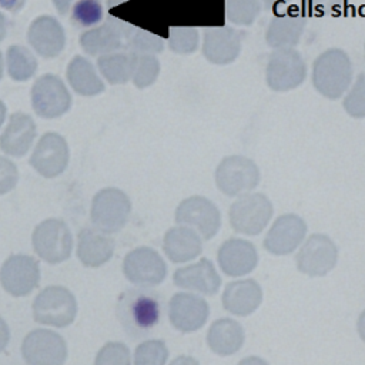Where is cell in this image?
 Returning <instances> with one entry per match:
<instances>
[{
  "mask_svg": "<svg viewBox=\"0 0 365 365\" xmlns=\"http://www.w3.org/2000/svg\"><path fill=\"white\" fill-rule=\"evenodd\" d=\"M4 118H6V106L0 101V127H1V124L4 121Z\"/></svg>",
  "mask_w": 365,
  "mask_h": 365,
  "instance_id": "49",
  "label": "cell"
},
{
  "mask_svg": "<svg viewBox=\"0 0 365 365\" xmlns=\"http://www.w3.org/2000/svg\"><path fill=\"white\" fill-rule=\"evenodd\" d=\"M34 137L36 124L33 118L23 113H14L0 135V148L9 155L21 157L30 150Z\"/></svg>",
  "mask_w": 365,
  "mask_h": 365,
  "instance_id": "27",
  "label": "cell"
},
{
  "mask_svg": "<svg viewBox=\"0 0 365 365\" xmlns=\"http://www.w3.org/2000/svg\"><path fill=\"white\" fill-rule=\"evenodd\" d=\"M262 1H264L265 7H274V6H277V4L288 3V1H291V0H262Z\"/></svg>",
  "mask_w": 365,
  "mask_h": 365,
  "instance_id": "48",
  "label": "cell"
},
{
  "mask_svg": "<svg viewBox=\"0 0 365 365\" xmlns=\"http://www.w3.org/2000/svg\"><path fill=\"white\" fill-rule=\"evenodd\" d=\"M274 215L271 200L262 192H245L238 195L228 210L231 228L242 235H258L269 224Z\"/></svg>",
  "mask_w": 365,
  "mask_h": 365,
  "instance_id": "3",
  "label": "cell"
},
{
  "mask_svg": "<svg viewBox=\"0 0 365 365\" xmlns=\"http://www.w3.org/2000/svg\"><path fill=\"white\" fill-rule=\"evenodd\" d=\"M307 19L298 13L274 16L265 30V41L272 48L295 47L305 30Z\"/></svg>",
  "mask_w": 365,
  "mask_h": 365,
  "instance_id": "28",
  "label": "cell"
},
{
  "mask_svg": "<svg viewBox=\"0 0 365 365\" xmlns=\"http://www.w3.org/2000/svg\"><path fill=\"white\" fill-rule=\"evenodd\" d=\"M130 351L124 344L110 342L97 355L96 365H128Z\"/></svg>",
  "mask_w": 365,
  "mask_h": 365,
  "instance_id": "39",
  "label": "cell"
},
{
  "mask_svg": "<svg viewBox=\"0 0 365 365\" xmlns=\"http://www.w3.org/2000/svg\"><path fill=\"white\" fill-rule=\"evenodd\" d=\"M24 6V0H0V7L9 11H19Z\"/></svg>",
  "mask_w": 365,
  "mask_h": 365,
  "instance_id": "42",
  "label": "cell"
},
{
  "mask_svg": "<svg viewBox=\"0 0 365 365\" xmlns=\"http://www.w3.org/2000/svg\"><path fill=\"white\" fill-rule=\"evenodd\" d=\"M259 11V0H225V17L237 26H251Z\"/></svg>",
  "mask_w": 365,
  "mask_h": 365,
  "instance_id": "34",
  "label": "cell"
},
{
  "mask_svg": "<svg viewBox=\"0 0 365 365\" xmlns=\"http://www.w3.org/2000/svg\"><path fill=\"white\" fill-rule=\"evenodd\" d=\"M168 359V348L161 339L141 342L134 352L135 365H164Z\"/></svg>",
  "mask_w": 365,
  "mask_h": 365,
  "instance_id": "36",
  "label": "cell"
},
{
  "mask_svg": "<svg viewBox=\"0 0 365 365\" xmlns=\"http://www.w3.org/2000/svg\"><path fill=\"white\" fill-rule=\"evenodd\" d=\"M97 66L103 77L110 84H124L131 80L133 70V53L114 51L103 54L97 60Z\"/></svg>",
  "mask_w": 365,
  "mask_h": 365,
  "instance_id": "30",
  "label": "cell"
},
{
  "mask_svg": "<svg viewBox=\"0 0 365 365\" xmlns=\"http://www.w3.org/2000/svg\"><path fill=\"white\" fill-rule=\"evenodd\" d=\"M311 9L318 11H332L335 7L341 6L344 0H302Z\"/></svg>",
  "mask_w": 365,
  "mask_h": 365,
  "instance_id": "41",
  "label": "cell"
},
{
  "mask_svg": "<svg viewBox=\"0 0 365 365\" xmlns=\"http://www.w3.org/2000/svg\"><path fill=\"white\" fill-rule=\"evenodd\" d=\"M215 185L227 197H238L252 191L261 178L258 165L248 157L232 154L224 157L215 168Z\"/></svg>",
  "mask_w": 365,
  "mask_h": 365,
  "instance_id": "4",
  "label": "cell"
},
{
  "mask_svg": "<svg viewBox=\"0 0 365 365\" xmlns=\"http://www.w3.org/2000/svg\"><path fill=\"white\" fill-rule=\"evenodd\" d=\"M173 365H188V364H194V365H197L198 362L195 361V359H192V358H188V356H180V358H175L173 362H171Z\"/></svg>",
  "mask_w": 365,
  "mask_h": 365,
  "instance_id": "46",
  "label": "cell"
},
{
  "mask_svg": "<svg viewBox=\"0 0 365 365\" xmlns=\"http://www.w3.org/2000/svg\"><path fill=\"white\" fill-rule=\"evenodd\" d=\"M208 317L210 305L200 294L181 291L170 298L168 319L171 325L182 334H192L201 329Z\"/></svg>",
  "mask_w": 365,
  "mask_h": 365,
  "instance_id": "13",
  "label": "cell"
},
{
  "mask_svg": "<svg viewBox=\"0 0 365 365\" xmlns=\"http://www.w3.org/2000/svg\"><path fill=\"white\" fill-rule=\"evenodd\" d=\"M307 222L294 212L279 215L268 228L264 238V248L272 255H288L298 250L307 237Z\"/></svg>",
  "mask_w": 365,
  "mask_h": 365,
  "instance_id": "14",
  "label": "cell"
},
{
  "mask_svg": "<svg viewBox=\"0 0 365 365\" xmlns=\"http://www.w3.org/2000/svg\"><path fill=\"white\" fill-rule=\"evenodd\" d=\"M19 180L17 167L10 160L0 157V195L11 191Z\"/></svg>",
  "mask_w": 365,
  "mask_h": 365,
  "instance_id": "40",
  "label": "cell"
},
{
  "mask_svg": "<svg viewBox=\"0 0 365 365\" xmlns=\"http://www.w3.org/2000/svg\"><path fill=\"white\" fill-rule=\"evenodd\" d=\"M40 281L38 262L30 255L9 257L0 268V284L13 297L30 294Z\"/></svg>",
  "mask_w": 365,
  "mask_h": 365,
  "instance_id": "17",
  "label": "cell"
},
{
  "mask_svg": "<svg viewBox=\"0 0 365 365\" xmlns=\"http://www.w3.org/2000/svg\"><path fill=\"white\" fill-rule=\"evenodd\" d=\"M68 157L66 140L57 133H46L34 147L30 165L43 177L53 178L66 170Z\"/></svg>",
  "mask_w": 365,
  "mask_h": 365,
  "instance_id": "20",
  "label": "cell"
},
{
  "mask_svg": "<svg viewBox=\"0 0 365 365\" xmlns=\"http://www.w3.org/2000/svg\"><path fill=\"white\" fill-rule=\"evenodd\" d=\"M307 77V64L294 47L274 48L265 66L267 86L274 91H289L299 87Z\"/></svg>",
  "mask_w": 365,
  "mask_h": 365,
  "instance_id": "5",
  "label": "cell"
},
{
  "mask_svg": "<svg viewBox=\"0 0 365 365\" xmlns=\"http://www.w3.org/2000/svg\"><path fill=\"white\" fill-rule=\"evenodd\" d=\"M31 244L41 259L48 264H60L70 257L73 238L63 221L50 218L34 228Z\"/></svg>",
  "mask_w": 365,
  "mask_h": 365,
  "instance_id": "10",
  "label": "cell"
},
{
  "mask_svg": "<svg viewBox=\"0 0 365 365\" xmlns=\"http://www.w3.org/2000/svg\"><path fill=\"white\" fill-rule=\"evenodd\" d=\"M201 235L187 225L177 224L163 238V251L174 264H185L197 259L202 251Z\"/></svg>",
  "mask_w": 365,
  "mask_h": 365,
  "instance_id": "24",
  "label": "cell"
},
{
  "mask_svg": "<svg viewBox=\"0 0 365 365\" xmlns=\"http://www.w3.org/2000/svg\"><path fill=\"white\" fill-rule=\"evenodd\" d=\"M134 26L108 19L106 23L84 31L80 37L83 50L90 56H103L127 48V41Z\"/></svg>",
  "mask_w": 365,
  "mask_h": 365,
  "instance_id": "15",
  "label": "cell"
},
{
  "mask_svg": "<svg viewBox=\"0 0 365 365\" xmlns=\"http://www.w3.org/2000/svg\"><path fill=\"white\" fill-rule=\"evenodd\" d=\"M177 224L187 225L197 231L202 240H211L221 227V212L218 207L204 195H190L175 208Z\"/></svg>",
  "mask_w": 365,
  "mask_h": 365,
  "instance_id": "9",
  "label": "cell"
},
{
  "mask_svg": "<svg viewBox=\"0 0 365 365\" xmlns=\"http://www.w3.org/2000/svg\"><path fill=\"white\" fill-rule=\"evenodd\" d=\"M115 315L131 338H143L151 332L161 317L157 294L147 289H127L117 301Z\"/></svg>",
  "mask_w": 365,
  "mask_h": 365,
  "instance_id": "1",
  "label": "cell"
},
{
  "mask_svg": "<svg viewBox=\"0 0 365 365\" xmlns=\"http://www.w3.org/2000/svg\"><path fill=\"white\" fill-rule=\"evenodd\" d=\"M9 339H10L9 327H7V324L3 321V318H0V352L6 348Z\"/></svg>",
  "mask_w": 365,
  "mask_h": 365,
  "instance_id": "43",
  "label": "cell"
},
{
  "mask_svg": "<svg viewBox=\"0 0 365 365\" xmlns=\"http://www.w3.org/2000/svg\"><path fill=\"white\" fill-rule=\"evenodd\" d=\"M31 107L43 118H56L66 114L71 106V96L54 74H43L31 87Z\"/></svg>",
  "mask_w": 365,
  "mask_h": 365,
  "instance_id": "12",
  "label": "cell"
},
{
  "mask_svg": "<svg viewBox=\"0 0 365 365\" xmlns=\"http://www.w3.org/2000/svg\"><path fill=\"white\" fill-rule=\"evenodd\" d=\"M217 261L222 274L232 278H241L257 268L258 251L251 241L231 237L220 245Z\"/></svg>",
  "mask_w": 365,
  "mask_h": 365,
  "instance_id": "19",
  "label": "cell"
},
{
  "mask_svg": "<svg viewBox=\"0 0 365 365\" xmlns=\"http://www.w3.org/2000/svg\"><path fill=\"white\" fill-rule=\"evenodd\" d=\"M295 264L299 272L308 277H324L338 262V248L325 234H311L298 247Z\"/></svg>",
  "mask_w": 365,
  "mask_h": 365,
  "instance_id": "8",
  "label": "cell"
},
{
  "mask_svg": "<svg viewBox=\"0 0 365 365\" xmlns=\"http://www.w3.org/2000/svg\"><path fill=\"white\" fill-rule=\"evenodd\" d=\"M160 68L161 66L155 56L133 53L131 80L137 88H145L154 84L160 74Z\"/></svg>",
  "mask_w": 365,
  "mask_h": 365,
  "instance_id": "32",
  "label": "cell"
},
{
  "mask_svg": "<svg viewBox=\"0 0 365 365\" xmlns=\"http://www.w3.org/2000/svg\"><path fill=\"white\" fill-rule=\"evenodd\" d=\"M131 201L125 192L118 188L100 190L91 202V221L96 228L113 234L120 231L128 221Z\"/></svg>",
  "mask_w": 365,
  "mask_h": 365,
  "instance_id": "7",
  "label": "cell"
},
{
  "mask_svg": "<svg viewBox=\"0 0 365 365\" xmlns=\"http://www.w3.org/2000/svg\"><path fill=\"white\" fill-rule=\"evenodd\" d=\"M342 107L352 118H365V74H359L346 96Z\"/></svg>",
  "mask_w": 365,
  "mask_h": 365,
  "instance_id": "38",
  "label": "cell"
},
{
  "mask_svg": "<svg viewBox=\"0 0 365 365\" xmlns=\"http://www.w3.org/2000/svg\"><path fill=\"white\" fill-rule=\"evenodd\" d=\"M124 277L141 288L155 287L167 277L164 258L150 247H138L130 251L123 261Z\"/></svg>",
  "mask_w": 365,
  "mask_h": 365,
  "instance_id": "11",
  "label": "cell"
},
{
  "mask_svg": "<svg viewBox=\"0 0 365 365\" xmlns=\"http://www.w3.org/2000/svg\"><path fill=\"white\" fill-rule=\"evenodd\" d=\"M167 44L177 54H191L200 46L198 29L194 26H173L168 30Z\"/></svg>",
  "mask_w": 365,
  "mask_h": 365,
  "instance_id": "33",
  "label": "cell"
},
{
  "mask_svg": "<svg viewBox=\"0 0 365 365\" xmlns=\"http://www.w3.org/2000/svg\"><path fill=\"white\" fill-rule=\"evenodd\" d=\"M30 46L43 57H57L66 44V34L61 24L51 16L34 19L27 31Z\"/></svg>",
  "mask_w": 365,
  "mask_h": 365,
  "instance_id": "23",
  "label": "cell"
},
{
  "mask_svg": "<svg viewBox=\"0 0 365 365\" xmlns=\"http://www.w3.org/2000/svg\"><path fill=\"white\" fill-rule=\"evenodd\" d=\"M7 33V20L3 13H0V41L6 37Z\"/></svg>",
  "mask_w": 365,
  "mask_h": 365,
  "instance_id": "47",
  "label": "cell"
},
{
  "mask_svg": "<svg viewBox=\"0 0 365 365\" xmlns=\"http://www.w3.org/2000/svg\"><path fill=\"white\" fill-rule=\"evenodd\" d=\"M1 77H3V56L0 53V80H1Z\"/></svg>",
  "mask_w": 365,
  "mask_h": 365,
  "instance_id": "50",
  "label": "cell"
},
{
  "mask_svg": "<svg viewBox=\"0 0 365 365\" xmlns=\"http://www.w3.org/2000/svg\"><path fill=\"white\" fill-rule=\"evenodd\" d=\"M71 21L80 27H91L103 19L101 0H77L71 6Z\"/></svg>",
  "mask_w": 365,
  "mask_h": 365,
  "instance_id": "37",
  "label": "cell"
},
{
  "mask_svg": "<svg viewBox=\"0 0 365 365\" xmlns=\"http://www.w3.org/2000/svg\"><path fill=\"white\" fill-rule=\"evenodd\" d=\"M356 331H358L359 338L365 342V308H364V311L359 314V317L356 319Z\"/></svg>",
  "mask_w": 365,
  "mask_h": 365,
  "instance_id": "45",
  "label": "cell"
},
{
  "mask_svg": "<svg viewBox=\"0 0 365 365\" xmlns=\"http://www.w3.org/2000/svg\"><path fill=\"white\" fill-rule=\"evenodd\" d=\"M76 314V298L64 287H47L33 302V318L38 324L63 328L74 321Z\"/></svg>",
  "mask_w": 365,
  "mask_h": 365,
  "instance_id": "6",
  "label": "cell"
},
{
  "mask_svg": "<svg viewBox=\"0 0 365 365\" xmlns=\"http://www.w3.org/2000/svg\"><path fill=\"white\" fill-rule=\"evenodd\" d=\"M77 0H53L54 7L57 9V11L60 14H67L71 10V6L76 3Z\"/></svg>",
  "mask_w": 365,
  "mask_h": 365,
  "instance_id": "44",
  "label": "cell"
},
{
  "mask_svg": "<svg viewBox=\"0 0 365 365\" xmlns=\"http://www.w3.org/2000/svg\"><path fill=\"white\" fill-rule=\"evenodd\" d=\"M114 241L107 235V232L86 227L78 232L77 257L86 267H100L106 264L114 252Z\"/></svg>",
  "mask_w": 365,
  "mask_h": 365,
  "instance_id": "26",
  "label": "cell"
},
{
  "mask_svg": "<svg viewBox=\"0 0 365 365\" xmlns=\"http://www.w3.org/2000/svg\"><path fill=\"white\" fill-rule=\"evenodd\" d=\"M6 64L9 76L16 81H26L31 78L37 70V60L23 46L14 44L7 48Z\"/></svg>",
  "mask_w": 365,
  "mask_h": 365,
  "instance_id": "31",
  "label": "cell"
},
{
  "mask_svg": "<svg viewBox=\"0 0 365 365\" xmlns=\"http://www.w3.org/2000/svg\"><path fill=\"white\" fill-rule=\"evenodd\" d=\"M364 50H365V46H364Z\"/></svg>",
  "mask_w": 365,
  "mask_h": 365,
  "instance_id": "51",
  "label": "cell"
},
{
  "mask_svg": "<svg viewBox=\"0 0 365 365\" xmlns=\"http://www.w3.org/2000/svg\"><path fill=\"white\" fill-rule=\"evenodd\" d=\"M262 297V288L255 279L242 278L225 285L221 304L230 314L235 317H247L259 308Z\"/></svg>",
  "mask_w": 365,
  "mask_h": 365,
  "instance_id": "22",
  "label": "cell"
},
{
  "mask_svg": "<svg viewBox=\"0 0 365 365\" xmlns=\"http://www.w3.org/2000/svg\"><path fill=\"white\" fill-rule=\"evenodd\" d=\"M244 31L231 26H211L204 30L202 56L212 64L224 66L235 61L241 53Z\"/></svg>",
  "mask_w": 365,
  "mask_h": 365,
  "instance_id": "18",
  "label": "cell"
},
{
  "mask_svg": "<svg viewBox=\"0 0 365 365\" xmlns=\"http://www.w3.org/2000/svg\"><path fill=\"white\" fill-rule=\"evenodd\" d=\"M21 355L30 365H61L67 356V346L58 334L48 329H34L26 335Z\"/></svg>",
  "mask_w": 365,
  "mask_h": 365,
  "instance_id": "16",
  "label": "cell"
},
{
  "mask_svg": "<svg viewBox=\"0 0 365 365\" xmlns=\"http://www.w3.org/2000/svg\"><path fill=\"white\" fill-rule=\"evenodd\" d=\"M174 284L190 292L200 295H215L221 288L220 274L208 258H200L191 264L177 268L173 274Z\"/></svg>",
  "mask_w": 365,
  "mask_h": 365,
  "instance_id": "21",
  "label": "cell"
},
{
  "mask_svg": "<svg viewBox=\"0 0 365 365\" xmlns=\"http://www.w3.org/2000/svg\"><path fill=\"white\" fill-rule=\"evenodd\" d=\"M244 341V328L232 318H218L207 331V345L218 356L234 355L242 348Z\"/></svg>",
  "mask_w": 365,
  "mask_h": 365,
  "instance_id": "25",
  "label": "cell"
},
{
  "mask_svg": "<svg viewBox=\"0 0 365 365\" xmlns=\"http://www.w3.org/2000/svg\"><path fill=\"white\" fill-rule=\"evenodd\" d=\"M165 41L163 37L144 30V29H138L134 27L130 38L127 41V51L130 53H135V54H158L164 50Z\"/></svg>",
  "mask_w": 365,
  "mask_h": 365,
  "instance_id": "35",
  "label": "cell"
},
{
  "mask_svg": "<svg viewBox=\"0 0 365 365\" xmlns=\"http://www.w3.org/2000/svg\"><path fill=\"white\" fill-rule=\"evenodd\" d=\"M354 68L348 53L331 47L322 51L312 63L311 81L314 88L329 100H336L349 88Z\"/></svg>",
  "mask_w": 365,
  "mask_h": 365,
  "instance_id": "2",
  "label": "cell"
},
{
  "mask_svg": "<svg viewBox=\"0 0 365 365\" xmlns=\"http://www.w3.org/2000/svg\"><path fill=\"white\" fill-rule=\"evenodd\" d=\"M67 78L71 88L81 96H97L104 91V84L97 76L93 64L80 56H76L67 67Z\"/></svg>",
  "mask_w": 365,
  "mask_h": 365,
  "instance_id": "29",
  "label": "cell"
}]
</instances>
